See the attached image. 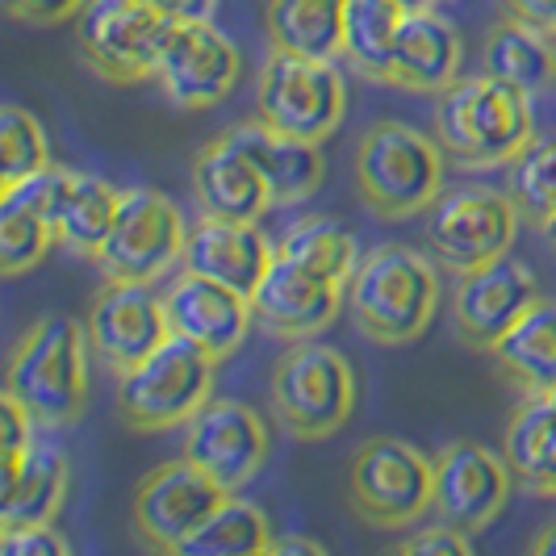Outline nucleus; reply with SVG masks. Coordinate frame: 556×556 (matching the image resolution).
Listing matches in <instances>:
<instances>
[{"label": "nucleus", "mask_w": 556, "mask_h": 556, "mask_svg": "<svg viewBox=\"0 0 556 556\" xmlns=\"http://www.w3.org/2000/svg\"><path fill=\"white\" fill-rule=\"evenodd\" d=\"M230 498L205 469H197L189 456L164 460L135 485V535L151 553H180V544L193 535L223 502Z\"/></svg>", "instance_id": "f8f14e48"}, {"label": "nucleus", "mask_w": 556, "mask_h": 556, "mask_svg": "<svg viewBox=\"0 0 556 556\" xmlns=\"http://www.w3.org/2000/svg\"><path fill=\"white\" fill-rule=\"evenodd\" d=\"M348 309L364 339L381 348L415 343L435 323V309H440L435 264L422 251L402 248V243L364 251L348 280Z\"/></svg>", "instance_id": "7ed1b4c3"}, {"label": "nucleus", "mask_w": 556, "mask_h": 556, "mask_svg": "<svg viewBox=\"0 0 556 556\" xmlns=\"http://www.w3.org/2000/svg\"><path fill=\"white\" fill-rule=\"evenodd\" d=\"M185 239L189 226L172 197L160 189H122L117 218L92 264L101 268V280L160 285L172 268H180Z\"/></svg>", "instance_id": "9d476101"}, {"label": "nucleus", "mask_w": 556, "mask_h": 556, "mask_svg": "<svg viewBox=\"0 0 556 556\" xmlns=\"http://www.w3.org/2000/svg\"><path fill=\"white\" fill-rule=\"evenodd\" d=\"M460 59H465L460 29L447 17H440L435 9H410L397 29L390 88L440 97L447 84L460 80Z\"/></svg>", "instance_id": "412c9836"}, {"label": "nucleus", "mask_w": 556, "mask_h": 556, "mask_svg": "<svg viewBox=\"0 0 556 556\" xmlns=\"http://www.w3.org/2000/svg\"><path fill=\"white\" fill-rule=\"evenodd\" d=\"M268 422L239 397H210L185 422V452L197 469L214 477L226 494H239L268 465Z\"/></svg>", "instance_id": "ddd939ff"}, {"label": "nucleus", "mask_w": 556, "mask_h": 556, "mask_svg": "<svg viewBox=\"0 0 556 556\" xmlns=\"http://www.w3.org/2000/svg\"><path fill=\"white\" fill-rule=\"evenodd\" d=\"M55 185L59 164L0 189V273L22 277L47 260L55 243Z\"/></svg>", "instance_id": "5701e85b"}, {"label": "nucleus", "mask_w": 556, "mask_h": 556, "mask_svg": "<svg viewBox=\"0 0 556 556\" xmlns=\"http://www.w3.org/2000/svg\"><path fill=\"white\" fill-rule=\"evenodd\" d=\"M218 361L185 334H167L164 343L117 377V415L130 431H172L214 397Z\"/></svg>", "instance_id": "39448f33"}, {"label": "nucleus", "mask_w": 556, "mask_h": 556, "mask_svg": "<svg viewBox=\"0 0 556 556\" xmlns=\"http://www.w3.org/2000/svg\"><path fill=\"white\" fill-rule=\"evenodd\" d=\"M164 306L172 334L193 339L197 348H205L218 364L230 361L243 348L251 323H255V309H251L248 293L230 289L223 280L189 273V268H180L176 277L167 280Z\"/></svg>", "instance_id": "a211bd4d"}, {"label": "nucleus", "mask_w": 556, "mask_h": 556, "mask_svg": "<svg viewBox=\"0 0 556 556\" xmlns=\"http://www.w3.org/2000/svg\"><path fill=\"white\" fill-rule=\"evenodd\" d=\"M540 285L523 260L502 255L494 264H481L460 273L456 285V302H452V323H456V339L473 352H494L502 334L510 331L535 302H540Z\"/></svg>", "instance_id": "f3484780"}, {"label": "nucleus", "mask_w": 556, "mask_h": 556, "mask_svg": "<svg viewBox=\"0 0 556 556\" xmlns=\"http://www.w3.org/2000/svg\"><path fill=\"white\" fill-rule=\"evenodd\" d=\"M548 397H553V402H556V390H553V393H548Z\"/></svg>", "instance_id": "a18cd8bd"}, {"label": "nucleus", "mask_w": 556, "mask_h": 556, "mask_svg": "<svg viewBox=\"0 0 556 556\" xmlns=\"http://www.w3.org/2000/svg\"><path fill=\"white\" fill-rule=\"evenodd\" d=\"M506 193L519 205L523 223L540 226L556 210V130L553 135H535L523 147V155L510 164L506 176Z\"/></svg>", "instance_id": "72a5a7b5"}, {"label": "nucleus", "mask_w": 556, "mask_h": 556, "mask_svg": "<svg viewBox=\"0 0 556 556\" xmlns=\"http://www.w3.org/2000/svg\"><path fill=\"white\" fill-rule=\"evenodd\" d=\"M72 485L67 456L51 444H29L17 477L4 481L0 498V528H22V523H55Z\"/></svg>", "instance_id": "c756f323"}, {"label": "nucleus", "mask_w": 556, "mask_h": 556, "mask_svg": "<svg viewBox=\"0 0 556 556\" xmlns=\"http://www.w3.org/2000/svg\"><path fill=\"white\" fill-rule=\"evenodd\" d=\"M519 223L523 214L506 189L460 185V189H444L440 201L427 210V243L435 251V260L460 277L469 268L510 255Z\"/></svg>", "instance_id": "9b49d317"}, {"label": "nucleus", "mask_w": 556, "mask_h": 556, "mask_svg": "<svg viewBox=\"0 0 556 556\" xmlns=\"http://www.w3.org/2000/svg\"><path fill=\"white\" fill-rule=\"evenodd\" d=\"M553 84H556V80H553Z\"/></svg>", "instance_id": "49530a36"}, {"label": "nucleus", "mask_w": 556, "mask_h": 556, "mask_svg": "<svg viewBox=\"0 0 556 556\" xmlns=\"http://www.w3.org/2000/svg\"><path fill=\"white\" fill-rule=\"evenodd\" d=\"M348 113V88L334 59L273 51L255 80V117L280 135L327 142Z\"/></svg>", "instance_id": "6e6552de"}, {"label": "nucleus", "mask_w": 556, "mask_h": 556, "mask_svg": "<svg viewBox=\"0 0 556 556\" xmlns=\"http://www.w3.org/2000/svg\"><path fill=\"white\" fill-rule=\"evenodd\" d=\"M88 0H4L9 22L22 26H63L72 17H80Z\"/></svg>", "instance_id": "e433bc0d"}, {"label": "nucleus", "mask_w": 556, "mask_h": 556, "mask_svg": "<svg viewBox=\"0 0 556 556\" xmlns=\"http://www.w3.org/2000/svg\"><path fill=\"white\" fill-rule=\"evenodd\" d=\"M72 544L55 531V523H22L0 528V556H67Z\"/></svg>", "instance_id": "c9c22d12"}, {"label": "nucleus", "mask_w": 556, "mask_h": 556, "mask_svg": "<svg viewBox=\"0 0 556 556\" xmlns=\"http://www.w3.org/2000/svg\"><path fill=\"white\" fill-rule=\"evenodd\" d=\"M431 460H435V515L444 523L477 535L506 510L515 473L502 452L473 440H452Z\"/></svg>", "instance_id": "4468645a"}, {"label": "nucleus", "mask_w": 556, "mask_h": 556, "mask_svg": "<svg viewBox=\"0 0 556 556\" xmlns=\"http://www.w3.org/2000/svg\"><path fill=\"white\" fill-rule=\"evenodd\" d=\"M481 72L523 88L528 97L544 92L556 80V34L502 13L498 22L490 26V34H485Z\"/></svg>", "instance_id": "bb28decb"}, {"label": "nucleus", "mask_w": 556, "mask_h": 556, "mask_svg": "<svg viewBox=\"0 0 556 556\" xmlns=\"http://www.w3.org/2000/svg\"><path fill=\"white\" fill-rule=\"evenodd\" d=\"M343 22H348V0H264V34L273 51L339 59Z\"/></svg>", "instance_id": "c85d7f7f"}, {"label": "nucleus", "mask_w": 556, "mask_h": 556, "mask_svg": "<svg viewBox=\"0 0 556 556\" xmlns=\"http://www.w3.org/2000/svg\"><path fill=\"white\" fill-rule=\"evenodd\" d=\"M473 548V540H469V531H460V528H452V523H435V528H422L415 531L410 540H402L397 544V553H406V556H427V553H452V556H460V553H469Z\"/></svg>", "instance_id": "4c0bfd02"}, {"label": "nucleus", "mask_w": 556, "mask_h": 556, "mask_svg": "<svg viewBox=\"0 0 556 556\" xmlns=\"http://www.w3.org/2000/svg\"><path fill=\"white\" fill-rule=\"evenodd\" d=\"M356 189L381 223L427 214L444 193V147L402 122H377L356 147Z\"/></svg>", "instance_id": "20e7f679"}, {"label": "nucleus", "mask_w": 556, "mask_h": 556, "mask_svg": "<svg viewBox=\"0 0 556 556\" xmlns=\"http://www.w3.org/2000/svg\"><path fill=\"white\" fill-rule=\"evenodd\" d=\"M393 4H402V9H406V13H410V9H431V4H435V0H393Z\"/></svg>", "instance_id": "c03bdc74"}, {"label": "nucleus", "mask_w": 556, "mask_h": 556, "mask_svg": "<svg viewBox=\"0 0 556 556\" xmlns=\"http://www.w3.org/2000/svg\"><path fill=\"white\" fill-rule=\"evenodd\" d=\"M348 502L368 528H415L435 510V460L397 435L364 440L348 465Z\"/></svg>", "instance_id": "0eeeda50"}, {"label": "nucleus", "mask_w": 556, "mask_h": 556, "mask_svg": "<svg viewBox=\"0 0 556 556\" xmlns=\"http://www.w3.org/2000/svg\"><path fill=\"white\" fill-rule=\"evenodd\" d=\"M531 553L556 556V523H548V528H544L540 535H535V540H531Z\"/></svg>", "instance_id": "79ce46f5"}, {"label": "nucleus", "mask_w": 556, "mask_h": 556, "mask_svg": "<svg viewBox=\"0 0 556 556\" xmlns=\"http://www.w3.org/2000/svg\"><path fill=\"white\" fill-rule=\"evenodd\" d=\"M502 456L523 490L535 498H556V402L548 393L515 406L502 435Z\"/></svg>", "instance_id": "cd10ccee"}, {"label": "nucleus", "mask_w": 556, "mask_h": 556, "mask_svg": "<svg viewBox=\"0 0 556 556\" xmlns=\"http://www.w3.org/2000/svg\"><path fill=\"white\" fill-rule=\"evenodd\" d=\"M268 553L273 556H285V553H309V556H323L327 548L318 544V540H309V535H280L268 544Z\"/></svg>", "instance_id": "a19ab883"}, {"label": "nucleus", "mask_w": 556, "mask_h": 556, "mask_svg": "<svg viewBox=\"0 0 556 556\" xmlns=\"http://www.w3.org/2000/svg\"><path fill=\"white\" fill-rule=\"evenodd\" d=\"M273 260H277V248L264 239L260 223H235V218L201 214L189 226L180 268L201 273L210 280H223V285L251 298L260 289V280L268 277Z\"/></svg>", "instance_id": "aec40b11"}, {"label": "nucleus", "mask_w": 556, "mask_h": 556, "mask_svg": "<svg viewBox=\"0 0 556 556\" xmlns=\"http://www.w3.org/2000/svg\"><path fill=\"white\" fill-rule=\"evenodd\" d=\"M273 415L293 440H331L356 410V372L334 348L298 339L273 368Z\"/></svg>", "instance_id": "423d86ee"}, {"label": "nucleus", "mask_w": 556, "mask_h": 556, "mask_svg": "<svg viewBox=\"0 0 556 556\" xmlns=\"http://www.w3.org/2000/svg\"><path fill=\"white\" fill-rule=\"evenodd\" d=\"M88 327L67 314L34 318L9 352L4 393H13L29 418L47 431L76 427L88 410Z\"/></svg>", "instance_id": "f257e3e1"}, {"label": "nucleus", "mask_w": 556, "mask_h": 556, "mask_svg": "<svg viewBox=\"0 0 556 556\" xmlns=\"http://www.w3.org/2000/svg\"><path fill=\"white\" fill-rule=\"evenodd\" d=\"M435 139L460 167H510L535 139L531 97L490 72L460 76L435 97Z\"/></svg>", "instance_id": "f03ea898"}, {"label": "nucleus", "mask_w": 556, "mask_h": 556, "mask_svg": "<svg viewBox=\"0 0 556 556\" xmlns=\"http://www.w3.org/2000/svg\"><path fill=\"white\" fill-rule=\"evenodd\" d=\"M268 544H273V523H268V515H264L255 502L230 494V498L180 544V556H251V553H268Z\"/></svg>", "instance_id": "473e14b6"}, {"label": "nucleus", "mask_w": 556, "mask_h": 556, "mask_svg": "<svg viewBox=\"0 0 556 556\" xmlns=\"http://www.w3.org/2000/svg\"><path fill=\"white\" fill-rule=\"evenodd\" d=\"M176 22L147 0H88L76 17V47L88 72L105 84L155 80Z\"/></svg>", "instance_id": "1a4fd4ad"}, {"label": "nucleus", "mask_w": 556, "mask_h": 556, "mask_svg": "<svg viewBox=\"0 0 556 556\" xmlns=\"http://www.w3.org/2000/svg\"><path fill=\"white\" fill-rule=\"evenodd\" d=\"M193 197L201 205V214L235 218V223H260L268 210H277L264 176L255 172V164L226 135H214L197 151Z\"/></svg>", "instance_id": "b1692460"}, {"label": "nucleus", "mask_w": 556, "mask_h": 556, "mask_svg": "<svg viewBox=\"0 0 556 556\" xmlns=\"http://www.w3.org/2000/svg\"><path fill=\"white\" fill-rule=\"evenodd\" d=\"M239 47L214 22H176L155 84L176 110H210L239 84Z\"/></svg>", "instance_id": "dca6fc26"}, {"label": "nucleus", "mask_w": 556, "mask_h": 556, "mask_svg": "<svg viewBox=\"0 0 556 556\" xmlns=\"http://www.w3.org/2000/svg\"><path fill=\"white\" fill-rule=\"evenodd\" d=\"M535 230H540V235H544V243H548V248L556 251V210L548 214V218H544V223L535 226Z\"/></svg>", "instance_id": "37998d69"}, {"label": "nucleus", "mask_w": 556, "mask_h": 556, "mask_svg": "<svg viewBox=\"0 0 556 556\" xmlns=\"http://www.w3.org/2000/svg\"><path fill=\"white\" fill-rule=\"evenodd\" d=\"M502 13L556 34V0H502Z\"/></svg>", "instance_id": "58836bf2"}, {"label": "nucleus", "mask_w": 556, "mask_h": 556, "mask_svg": "<svg viewBox=\"0 0 556 556\" xmlns=\"http://www.w3.org/2000/svg\"><path fill=\"white\" fill-rule=\"evenodd\" d=\"M277 255L285 260H293L298 268H306L314 277L331 280V285H343L348 289V280L356 273V264H361V243H356V235L348 230L343 223H334L327 214H309L302 223H293L285 235H280L277 243Z\"/></svg>", "instance_id": "7c9ffc66"}, {"label": "nucleus", "mask_w": 556, "mask_h": 556, "mask_svg": "<svg viewBox=\"0 0 556 556\" xmlns=\"http://www.w3.org/2000/svg\"><path fill=\"white\" fill-rule=\"evenodd\" d=\"M502 381L519 397H540L556 390V302L540 298L535 306L502 334L490 352Z\"/></svg>", "instance_id": "a878e982"}, {"label": "nucleus", "mask_w": 556, "mask_h": 556, "mask_svg": "<svg viewBox=\"0 0 556 556\" xmlns=\"http://www.w3.org/2000/svg\"><path fill=\"white\" fill-rule=\"evenodd\" d=\"M84 327H88L92 356L113 377L130 372L172 334L164 293H155L151 285H126V280H105V289L88 306Z\"/></svg>", "instance_id": "2eb2a0df"}, {"label": "nucleus", "mask_w": 556, "mask_h": 556, "mask_svg": "<svg viewBox=\"0 0 556 556\" xmlns=\"http://www.w3.org/2000/svg\"><path fill=\"white\" fill-rule=\"evenodd\" d=\"M223 135L255 164V172L264 176V185H268V193H273L277 205H298V201H309L323 189V176H327V160L318 151L323 142L280 135L273 126H264L260 117L255 122H239V126H230Z\"/></svg>", "instance_id": "4be33fe9"}, {"label": "nucleus", "mask_w": 556, "mask_h": 556, "mask_svg": "<svg viewBox=\"0 0 556 556\" xmlns=\"http://www.w3.org/2000/svg\"><path fill=\"white\" fill-rule=\"evenodd\" d=\"M122 205V189L92 172L59 167L55 185V243L80 260H97Z\"/></svg>", "instance_id": "393cba45"}, {"label": "nucleus", "mask_w": 556, "mask_h": 556, "mask_svg": "<svg viewBox=\"0 0 556 556\" xmlns=\"http://www.w3.org/2000/svg\"><path fill=\"white\" fill-rule=\"evenodd\" d=\"M147 4L172 22H214V9H218V0H147Z\"/></svg>", "instance_id": "ea45409f"}, {"label": "nucleus", "mask_w": 556, "mask_h": 556, "mask_svg": "<svg viewBox=\"0 0 556 556\" xmlns=\"http://www.w3.org/2000/svg\"><path fill=\"white\" fill-rule=\"evenodd\" d=\"M47 167H51V142L42 135V122L22 105H4L0 110V189L22 185Z\"/></svg>", "instance_id": "f704fd0d"}, {"label": "nucleus", "mask_w": 556, "mask_h": 556, "mask_svg": "<svg viewBox=\"0 0 556 556\" xmlns=\"http://www.w3.org/2000/svg\"><path fill=\"white\" fill-rule=\"evenodd\" d=\"M343 285L314 277L306 268H298L293 260L277 255L268 277L260 280V289L251 293V309H255V327L277 334L285 343L298 339H314L327 327H334L339 309H343Z\"/></svg>", "instance_id": "6ab92c4d"}, {"label": "nucleus", "mask_w": 556, "mask_h": 556, "mask_svg": "<svg viewBox=\"0 0 556 556\" xmlns=\"http://www.w3.org/2000/svg\"><path fill=\"white\" fill-rule=\"evenodd\" d=\"M406 9L393 0H348V22H343V59L361 72L364 80L390 84L393 47L402 29Z\"/></svg>", "instance_id": "2f4dec72"}]
</instances>
